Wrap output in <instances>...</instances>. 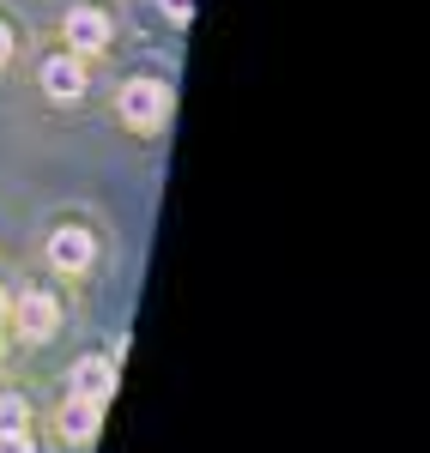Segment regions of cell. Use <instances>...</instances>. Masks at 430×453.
<instances>
[{
	"label": "cell",
	"instance_id": "cell-1",
	"mask_svg": "<svg viewBox=\"0 0 430 453\" xmlns=\"http://www.w3.org/2000/svg\"><path fill=\"white\" fill-rule=\"evenodd\" d=\"M115 109H121V121H128V127L152 134V127H164V115H170V91H164L158 79H128V85H121V97H115Z\"/></svg>",
	"mask_w": 430,
	"mask_h": 453
},
{
	"label": "cell",
	"instance_id": "cell-8",
	"mask_svg": "<svg viewBox=\"0 0 430 453\" xmlns=\"http://www.w3.org/2000/svg\"><path fill=\"white\" fill-rule=\"evenodd\" d=\"M31 411H25V399H0V429H25Z\"/></svg>",
	"mask_w": 430,
	"mask_h": 453
},
{
	"label": "cell",
	"instance_id": "cell-3",
	"mask_svg": "<svg viewBox=\"0 0 430 453\" xmlns=\"http://www.w3.org/2000/svg\"><path fill=\"white\" fill-rule=\"evenodd\" d=\"M104 42H109V19L98 6H73L67 12V49L73 55H98Z\"/></svg>",
	"mask_w": 430,
	"mask_h": 453
},
{
	"label": "cell",
	"instance_id": "cell-6",
	"mask_svg": "<svg viewBox=\"0 0 430 453\" xmlns=\"http://www.w3.org/2000/svg\"><path fill=\"white\" fill-rule=\"evenodd\" d=\"M49 260H55L61 273H85V266H91V236H85V230H55V236H49Z\"/></svg>",
	"mask_w": 430,
	"mask_h": 453
},
{
	"label": "cell",
	"instance_id": "cell-13",
	"mask_svg": "<svg viewBox=\"0 0 430 453\" xmlns=\"http://www.w3.org/2000/svg\"><path fill=\"white\" fill-rule=\"evenodd\" d=\"M0 345H6V339H0Z\"/></svg>",
	"mask_w": 430,
	"mask_h": 453
},
{
	"label": "cell",
	"instance_id": "cell-2",
	"mask_svg": "<svg viewBox=\"0 0 430 453\" xmlns=\"http://www.w3.org/2000/svg\"><path fill=\"white\" fill-rule=\"evenodd\" d=\"M12 320H19V339L43 345V339L55 333V320H61V303H55V296H43V290H31V296H19Z\"/></svg>",
	"mask_w": 430,
	"mask_h": 453
},
{
	"label": "cell",
	"instance_id": "cell-9",
	"mask_svg": "<svg viewBox=\"0 0 430 453\" xmlns=\"http://www.w3.org/2000/svg\"><path fill=\"white\" fill-rule=\"evenodd\" d=\"M0 453H31V435L25 429H0Z\"/></svg>",
	"mask_w": 430,
	"mask_h": 453
},
{
	"label": "cell",
	"instance_id": "cell-4",
	"mask_svg": "<svg viewBox=\"0 0 430 453\" xmlns=\"http://www.w3.org/2000/svg\"><path fill=\"white\" fill-rule=\"evenodd\" d=\"M109 393H115V363H109V357H85V363H73V399L104 405Z\"/></svg>",
	"mask_w": 430,
	"mask_h": 453
},
{
	"label": "cell",
	"instance_id": "cell-5",
	"mask_svg": "<svg viewBox=\"0 0 430 453\" xmlns=\"http://www.w3.org/2000/svg\"><path fill=\"white\" fill-rule=\"evenodd\" d=\"M43 91H49L55 104H73V97L85 91V67H79L73 55H55V61H43Z\"/></svg>",
	"mask_w": 430,
	"mask_h": 453
},
{
	"label": "cell",
	"instance_id": "cell-11",
	"mask_svg": "<svg viewBox=\"0 0 430 453\" xmlns=\"http://www.w3.org/2000/svg\"><path fill=\"white\" fill-rule=\"evenodd\" d=\"M6 61H12V31L0 25V67H6Z\"/></svg>",
	"mask_w": 430,
	"mask_h": 453
},
{
	"label": "cell",
	"instance_id": "cell-7",
	"mask_svg": "<svg viewBox=\"0 0 430 453\" xmlns=\"http://www.w3.org/2000/svg\"><path fill=\"white\" fill-rule=\"evenodd\" d=\"M55 429H61V441H73V448L91 441V435H98V405H91V399H67V405L55 411Z\"/></svg>",
	"mask_w": 430,
	"mask_h": 453
},
{
	"label": "cell",
	"instance_id": "cell-12",
	"mask_svg": "<svg viewBox=\"0 0 430 453\" xmlns=\"http://www.w3.org/2000/svg\"><path fill=\"white\" fill-rule=\"evenodd\" d=\"M0 314H6V290H0Z\"/></svg>",
	"mask_w": 430,
	"mask_h": 453
},
{
	"label": "cell",
	"instance_id": "cell-10",
	"mask_svg": "<svg viewBox=\"0 0 430 453\" xmlns=\"http://www.w3.org/2000/svg\"><path fill=\"white\" fill-rule=\"evenodd\" d=\"M158 6H164L176 25H188V19H194V0H158Z\"/></svg>",
	"mask_w": 430,
	"mask_h": 453
}]
</instances>
